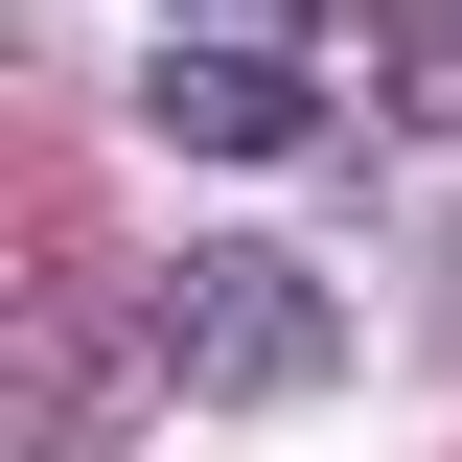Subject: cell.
Returning a JSON list of instances; mask_svg holds the SVG:
<instances>
[{
    "label": "cell",
    "mask_w": 462,
    "mask_h": 462,
    "mask_svg": "<svg viewBox=\"0 0 462 462\" xmlns=\"http://www.w3.org/2000/svg\"><path fill=\"white\" fill-rule=\"evenodd\" d=\"M139 346H162L185 393L254 416V393H324L346 370V300L300 278V254H162V278H139Z\"/></svg>",
    "instance_id": "6da1fadb"
},
{
    "label": "cell",
    "mask_w": 462,
    "mask_h": 462,
    "mask_svg": "<svg viewBox=\"0 0 462 462\" xmlns=\"http://www.w3.org/2000/svg\"><path fill=\"white\" fill-rule=\"evenodd\" d=\"M139 116H162L185 162H300V139H324V69H278V47H162Z\"/></svg>",
    "instance_id": "7a4b0ae2"
},
{
    "label": "cell",
    "mask_w": 462,
    "mask_h": 462,
    "mask_svg": "<svg viewBox=\"0 0 462 462\" xmlns=\"http://www.w3.org/2000/svg\"><path fill=\"white\" fill-rule=\"evenodd\" d=\"M370 116L393 139H462V0H370Z\"/></svg>",
    "instance_id": "3957f363"
},
{
    "label": "cell",
    "mask_w": 462,
    "mask_h": 462,
    "mask_svg": "<svg viewBox=\"0 0 462 462\" xmlns=\"http://www.w3.org/2000/svg\"><path fill=\"white\" fill-rule=\"evenodd\" d=\"M231 23H370V0H231Z\"/></svg>",
    "instance_id": "277c9868"
}]
</instances>
